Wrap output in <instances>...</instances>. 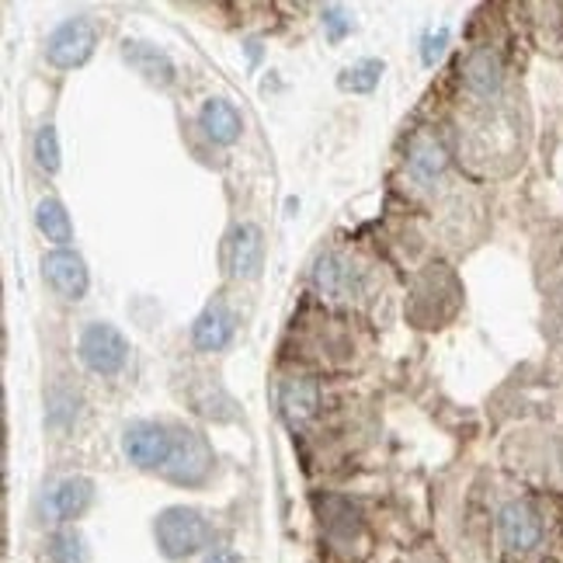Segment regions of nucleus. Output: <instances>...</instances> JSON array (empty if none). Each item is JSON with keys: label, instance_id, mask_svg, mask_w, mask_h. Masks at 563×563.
Masks as SVG:
<instances>
[{"label": "nucleus", "instance_id": "f257e3e1", "mask_svg": "<svg viewBox=\"0 0 563 563\" xmlns=\"http://www.w3.org/2000/svg\"><path fill=\"white\" fill-rule=\"evenodd\" d=\"M212 539L209 518L199 508L188 505H170L154 518V543L164 560H188L195 553H202Z\"/></svg>", "mask_w": 563, "mask_h": 563}, {"label": "nucleus", "instance_id": "f03ea898", "mask_svg": "<svg viewBox=\"0 0 563 563\" xmlns=\"http://www.w3.org/2000/svg\"><path fill=\"white\" fill-rule=\"evenodd\" d=\"M77 355L95 376H119L129 362V341L115 323L95 320L77 338Z\"/></svg>", "mask_w": 563, "mask_h": 563}, {"label": "nucleus", "instance_id": "7ed1b4c3", "mask_svg": "<svg viewBox=\"0 0 563 563\" xmlns=\"http://www.w3.org/2000/svg\"><path fill=\"white\" fill-rule=\"evenodd\" d=\"M98 46V29L91 18H67L49 32L46 38V59L56 70H77L84 67Z\"/></svg>", "mask_w": 563, "mask_h": 563}, {"label": "nucleus", "instance_id": "20e7f679", "mask_svg": "<svg viewBox=\"0 0 563 563\" xmlns=\"http://www.w3.org/2000/svg\"><path fill=\"white\" fill-rule=\"evenodd\" d=\"M122 452L140 470H164L175 452V435L157 421H133L122 431Z\"/></svg>", "mask_w": 563, "mask_h": 563}, {"label": "nucleus", "instance_id": "39448f33", "mask_svg": "<svg viewBox=\"0 0 563 563\" xmlns=\"http://www.w3.org/2000/svg\"><path fill=\"white\" fill-rule=\"evenodd\" d=\"M209 470H212L209 442L199 435V431L178 428V431H175V452H170V463L164 466V473H167L175 484L199 487V484H206Z\"/></svg>", "mask_w": 563, "mask_h": 563}, {"label": "nucleus", "instance_id": "423d86ee", "mask_svg": "<svg viewBox=\"0 0 563 563\" xmlns=\"http://www.w3.org/2000/svg\"><path fill=\"white\" fill-rule=\"evenodd\" d=\"M42 278L63 299H84L91 286L88 262L70 247H53L49 254H42Z\"/></svg>", "mask_w": 563, "mask_h": 563}, {"label": "nucleus", "instance_id": "0eeeda50", "mask_svg": "<svg viewBox=\"0 0 563 563\" xmlns=\"http://www.w3.org/2000/svg\"><path fill=\"white\" fill-rule=\"evenodd\" d=\"M95 505V481L91 476H63L56 481L46 497H42V511L53 522L67 526V522H77V518Z\"/></svg>", "mask_w": 563, "mask_h": 563}, {"label": "nucleus", "instance_id": "6e6552de", "mask_svg": "<svg viewBox=\"0 0 563 563\" xmlns=\"http://www.w3.org/2000/svg\"><path fill=\"white\" fill-rule=\"evenodd\" d=\"M310 278H313L317 292L331 296V299H352V296H358L362 286H365L362 268H358L355 262H349L344 254H338V251L320 254Z\"/></svg>", "mask_w": 563, "mask_h": 563}, {"label": "nucleus", "instance_id": "1a4fd4ad", "mask_svg": "<svg viewBox=\"0 0 563 563\" xmlns=\"http://www.w3.org/2000/svg\"><path fill=\"white\" fill-rule=\"evenodd\" d=\"M497 532H501L505 547L515 553H529L543 543V518L529 501H508L497 511Z\"/></svg>", "mask_w": 563, "mask_h": 563}, {"label": "nucleus", "instance_id": "9d476101", "mask_svg": "<svg viewBox=\"0 0 563 563\" xmlns=\"http://www.w3.org/2000/svg\"><path fill=\"white\" fill-rule=\"evenodd\" d=\"M265 265V233L257 223H241L230 236V275L257 278Z\"/></svg>", "mask_w": 563, "mask_h": 563}, {"label": "nucleus", "instance_id": "9b49d317", "mask_svg": "<svg viewBox=\"0 0 563 563\" xmlns=\"http://www.w3.org/2000/svg\"><path fill=\"white\" fill-rule=\"evenodd\" d=\"M199 129L202 136L216 146H233L244 133V119L241 112L227 101V98H206L199 108Z\"/></svg>", "mask_w": 563, "mask_h": 563}, {"label": "nucleus", "instance_id": "f8f14e48", "mask_svg": "<svg viewBox=\"0 0 563 563\" xmlns=\"http://www.w3.org/2000/svg\"><path fill=\"white\" fill-rule=\"evenodd\" d=\"M236 334V320L223 302H209V307L191 323V344L199 352H223Z\"/></svg>", "mask_w": 563, "mask_h": 563}, {"label": "nucleus", "instance_id": "ddd939ff", "mask_svg": "<svg viewBox=\"0 0 563 563\" xmlns=\"http://www.w3.org/2000/svg\"><path fill=\"white\" fill-rule=\"evenodd\" d=\"M122 59L133 67L136 74H143L150 84H161L167 88L170 80H175V63L164 49H157L154 42H140V38H125L122 42Z\"/></svg>", "mask_w": 563, "mask_h": 563}, {"label": "nucleus", "instance_id": "4468645a", "mask_svg": "<svg viewBox=\"0 0 563 563\" xmlns=\"http://www.w3.org/2000/svg\"><path fill=\"white\" fill-rule=\"evenodd\" d=\"M278 407L289 424H307L320 407V386L307 376H289L278 383Z\"/></svg>", "mask_w": 563, "mask_h": 563}, {"label": "nucleus", "instance_id": "2eb2a0df", "mask_svg": "<svg viewBox=\"0 0 563 563\" xmlns=\"http://www.w3.org/2000/svg\"><path fill=\"white\" fill-rule=\"evenodd\" d=\"M463 84L466 91L481 95V98H490L501 91L505 84V67H501V56H497L494 49H476L466 56L463 63Z\"/></svg>", "mask_w": 563, "mask_h": 563}, {"label": "nucleus", "instance_id": "dca6fc26", "mask_svg": "<svg viewBox=\"0 0 563 563\" xmlns=\"http://www.w3.org/2000/svg\"><path fill=\"white\" fill-rule=\"evenodd\" d=\"M445 167H449V154H445V146L442 140H435L431 133H421L415 143H410L407 150V170L415 175L418 181H435L445 175Z\"/></svg>", "mask_w": 563, "mask_h": 563}, {"label": "nucleus", "instance_id": "f3484780", "mask_svg": "<svg viewBox=\"0 0 563 563\" xmlns=\"http://www.w3.org/2000/svg\"><path fill=\"white\" fill-rule=\"evenodd\" d=\"M35 227L56 247H70L74 244V220H70L67 206H63L59 199H53V195H49V199H38V206H35Z\"/></svg>", "mask_w": 563, "mask_h": 563}, {"label": "nucleus", "instance_id": "a211bd4d", "mask_svg": "<svg viewBox=\"0 0 563 563\" xmlns=\"http://www.w3.org/2000/svg\"><path fill=\"white\" fill-rule=\"evenodd\" d=\"M383 70H386L383 59H358V63H352V67L341 70L338 88L344 95H373L383 80Z\"/></svg>", "mask_w": 563, "mask_h": 563}, {"label": "nucleus", "instance_id": "6ab92c4d", "mask_svg": "<svg viewBox=\"0 0 563 563\" xmlns=\"http://www.w3.org/2000/svg\"><path fill=\"white\" fill-rule=\"evenodd\" d=\"M49 563H88V539L80 529H59L49 536Z\"/></svg>", "mask_w": 563, "mask_h": 563}, {"label": "nucleus", "instance_id": "aec40b11", "mask_svg": "<svg viewBox=\"0 0 563 563\" xmlns=\"http://www.w3.org/2000/svg\"><path fill=\"white\" fill-rule=\"evenodd\" d=\"M32 157L35 164L46 170V175H56L59 164H63V150H59V136H56V125L49 122H42L38 125V133L32 140Z\"/></svg>", "mask_w": 563, "mask_h": 563}, {"label": "nucleus", "instance_id": "412c9836", "mask_svg": "<svg viewBox=\"0 0 563 563\" xmlns=\"http://www.w3.org/2000/svg\"><path fill=\"white\" fill-rule=\"evenodd\" d=\"M352 25H355V21L349 18V11H344V8H338V4L323 8V29H328V38L331 42H341L344 35L352 32Z\"/></svg>", "mask_w": 563, "mask_h": 563}, {"label": "nucleus", "instance_id": "4be33fe9", "mask_svg": "<svg viewBox=\"0 0 563 563\" xmlns=\"http://www.w3.org/2000/svg\"><path fill=\"white\" fill-rule=\"evenodd\" d=\"M445 46H449V29L431 32V35L424 38V46H421V59H424V67H435V63L442 59V53H445Z\"/></svg>", "mask_w": 563, "mask_h": 563}, {"label": "nucleus", "instance_id": "5701e85b", "mask_svg": "<svg viewBox=\"0 0 563 563\" xmlns=\"http://www.w3.org/2000/svg\"><path fill=\"white\" fill-rule=\"evenodd\" d=\"M202 563H244V556L233 550H212Z\"/></svg>", "mask_w": 563, "mask_h": 563}]
</instances>
